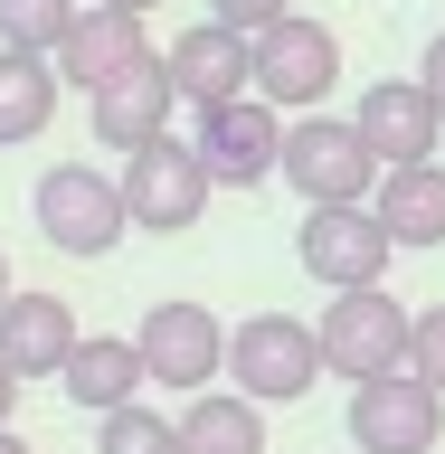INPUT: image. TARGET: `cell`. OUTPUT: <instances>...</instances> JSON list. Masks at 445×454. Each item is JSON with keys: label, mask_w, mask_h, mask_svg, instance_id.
<instances>
[{"label": "cell", "mask_w": 445, "mask_h": 454, "mask_svg": "<svg viewBox=\"0 0 445 454\" xmlns=\"http://www.w3.org/2000/svg\"><path fill=\"white\" fill-rule=\"evenodd\" d=\"M133 350H142V379H152V388H180V397L227 379V322L209 303H152Z\"/></svg>", "instance_id": "52a82bcc"}, {"label": "cell", "mask_w": 445, "mask_h": 454, "mask_svg": "<svg viewBox=\"0 0 445 454\" xmlns=\"http://www.w3.org/2000/svg\"><path fill=\"white\" fill-rule=\"evenodd\" d=\"M57 95H67V85H57V67L48 57H20V48H0V152H10V142H38L57 123Z\"/></svg>", "instance_id": "d6986e66"}, {"label": "cell", "mask_w": 445, "mask_h": 454, "mask_svg": "<svg viewBox=\"0 0 445 454\" xmlns=\"http://www.w3.org/2000/svg\"><path fill=\"white\" fill-rule=\"evenodd\" d=\"M370 218L389 227V247H445V161L379 170V190H370Z\"/></svg>", "instance_id": "e0dca14e"}, {"label": "cell", "mask_w": 445, "mask_h": 454, "mask_svg": "<svg viewBox=\"0 0 445 454\" xmlns=\"http://www.w3.org/2000/svg\"><path fill=\"white\" fill-rule=\"evenodd\" d=\"M209 161H199V142L162 133L142 142V152H123V218L152 227V237H180V227H199V208H209Z\"/></svg>", "instance_id": "5b68a950"}, {"label": "cell", "mask_w": 445, "mask_h": 454, "mask_svg": "<svg viewBox=\"0 0 445 454\" xmlns=\"http://www.w3.org/2000/svg\"><path fill=\"white\" fill-rule=\"evenodd\" d=\"M408 322L417 312L398 303L389 284H361V294H332L322 303V322H313V350H322V379H389V369H408Z\"/></svg>", "instance_id": "7a4b0ae2"}, {"label": "cell", "mask_w": 445, "mask_h": 454, "mask_svg": "<svg viewBox=\"0 0 445 454\" xmlns=\"http://www.w3.org/2000/svg\"><path fill=\"white\" fill-rule=\"evenodd\" d=\"M341 85V38L304 10H284L275 28H256V95L275 114H322V95Z\"/></svg>", "instance_id": "8992f818"}, {"label": "cell", "mask_w": 445, "mask_h": 454, "mask_svg": "<svg viewBox=\"0 0 445 454\" xmlns=\"http://www.w3.org/2000/svg\"><path fill=\"white\" fill-rule=\"evenodd\" d=\"M199 161L219 190H256V180H275V152H284V114L266 95H237V105H209L199 114Z\"/></svg>", "instance_id": "30bf717a"}, {"label": "cell", "mask_w": 445, "mask_h": 454, "mask_svg": "<svg viewBox=\"0 0 445 454\" xmlns=\"http://www.w3.org/2000/svg\"><path fill=\"white\" fill-rule=\"evenodd\" d=\"M294 255H304L313 284H332V294H361V284L389 275V227L370 218V208H304V227H294Z\"/></svg>", "instance_id": "9c48e42d"}, {"label": "cell", "mask_w": 445, "mask_h": 454, "mask_svg": "<svg viewBox=\"0 0 445 454\" xmlns=\"http://www.w3.org/2000/svg\"><path fill=\"white\" fill-rule=\"evenodd\" d=\"M351 445L361 454H436L445 445V397L408 369L389 379H361L351 388Z\"/></svg>", "instance_id": "ba28073f"}, {"label": "cell", "mask_w": 445, "mask_h": 454, "mask_svg": "<svg viewBox=\"0 0 445 454\" xmlns=\"http://www.w3.org/2000/svg\"><path fill=\"white\" fill-rule=\"evenodd\" d=\"M162 67H171V85H180V105H199V114L256 95V38H237V28H219V20L180 28L162 48Z\"/></svg>", "instance_id": "7c38bea8"}, {"label": "cell", "mask_w": 445, "mask_h": 454, "mask_svg": "<svg viewBox=\"0 0 445 454\" xmlns=\"http://www.w3.org/2000/svg\"><path fill=\"white\" fill-rule=\"evenodd\" d=\"M57 388L76 397L85 417H114V407H133L152 379H142V350L123 332H85L76 350H67V369H57Z\"/></svg>", "instance_id": "2e32d148"}, {"label": "cell", "mask_w": 445, "mask_h": 454, "mask_svg": "<svg viewBox=\"0 0 445 454\" xmlns=\"http://www.w3.org/2000/svg\"><path fill=\"white\" fill-rule=\"evenodd\" d=\"M142 57H152V38H142V20L133 10H95V0H85L76 10V28H67V38H57V85H76V95H95V85H114L123 76V67H142Z\"/></svg>", "instance_id": "5bb4252c"}, {"label": "cell", "mask_w": 445, "mask_h": 454, "mask_svg": "<svg viewBox=\"0 0 445 454\" xmlns=\"http://www.w3.org/2000/svg\"><path fill=\"white\" fill-rule=\"evenodd\" d=\"M85 0H0V48H20V57H57V38L76 28Z\"/></svg>", "instance_id": "ffe728a7"}, {"label": "cell", "mask_w": 445, "mask_h": 454, "mask_svg": "<svg viewBox=\"0 0 445 454\" xmlns=\"http://www.w3.org/2000/svg\"><path fill=\"white\" fill-rule=\"evenodd\" d=\"M10 407H20V379H10V369H0V426H10Z\"/></svg>", "instance_id": "484cf974"}, {"label": "cell", "mask_w": 445, "mask_h": 454, "mask_svg": "<svg viewBox=\"0 0 445 454\" xmlns=\"http://www.w3.org/2000/svg\"><path fill=\"white\" fill-rule=\"evenodd\" d=\"M0 454H28V445H20V435H10V426H0Z\"/></svg>", "instance_id": "83f0119b"}, {"label": "cell", "mask_w": 445, "mask_h": 454, "mask_svg": "<svg viewBox=\"0 0 445 454\" xmlns=\"http://www.w3.org/2000/svg\"><path fill=\"white\" fill-rule=\"evenodd\" d=\"M10 294H20V284H10V255H0V303H10Z\"/></svg>", "instance_id": "4316f807"}, {"label": "cell", "mask_w": 445, "mask_h": 454, "mask_svg": "<svg viewBox=\"0 0 445 454\" xmlns=\"http://www.w3.org/2000/svg\"><path fill=\"white\" fill-rule=\"evenodd\" d=\"M95 10H133V20H152V10H162V0H95Z\"/></svg>", "instance_id": "d4e9b609"}, {"label": "cell", "mask_w": 445, "mask_h": 454, "mask_svg": "<svg viewBox=\"0 0 445 454\" xmlns=\"http://www.w3.org/2000/svg\"><path fill=\"white\" fill-rule=\"evenodd\" d=\"M171 426H180V454H266V407L237 388H199Z\"/></svg>", "instance_id": "ac0fdd59"}, {"label": "cell", "mask_w": 445, "mask_h": 454, "mask_svg": "<svg viewBox=\"0 0 445 454\" xmlns=\"http://www.w3.org/2000/svg\"><path fill=\"white\" fill-rule=\"evenodd\" d=\"M227 379H237V397H256V407L313 397V379H322L313 322H294V312H247V322L227 332Z\"/></svg>", "instance_id": "277c9868"}, {"label": "cell", "mask_w": 445, "mask_h": 454, "mask_svg": "<svg viewBox=\"0 0 445 454\" xmlns=\"http://www.w3.org/2000/svg\"><path fill=\"white\" fill-rule=\"evenodd\" d=\"M76 312L57 303V294H10V303H0V369H10V379H57V369H67V350H76Z\"/></svg>", "instance_id": "9a60e30c"}, {"label": "cell", "mask_w": 445, "mask_h": 454, "mask_svg": "<svg viewBox=\"0 0 445 454\" xmlns=\"http://www.w3.org/2000/svg\"><path fill=\"white\" fill-rule=\"evenodd\" d=\"M95 454H180V426L162 417V407H114V417H95Z\"/></svg>", "instance_id": "44dd1931"}, {"label": "cell", "mask_w": 445, "mask_h": 454, "mask_svg": "<svg viewBox=\"0 0 445 454\" xmlns=\"http://www.w3.org/2000/svg\"><path fill=\"white\" fill-rule=\"evenodd\" d=\"M417 85H426V105H436V123H445V28L426 38V57H417Z\"/></svg>", "instance_id": "cb8c5ba5"}, {"label": "cell", "mask_w": 445, "mask_h": 454, "mask_svg": "<svg viewBox=\"0 0 445 454\" xmlns=\"http://www.w3.org/2000/svg\"><path fill=\"white\" fill-rule=\"evenodd\" d=\"M171 114H180V85H171L162 57H142V67H123L114 85H95V95H85V123H95V142H105V152H142V142H162Z\"/></svg>", "instance_id": "4fadbf2b"}, {"label": "cell", "mask_w": 445, "mask_h": 454, "mask_svg": "<svg viewBox=\"0 0 445 454\" xmlns=\"http://www.w3.org/2000/svg\"><path fill=\"white\" fill-rule=\"evenodd\" d=\"M408 379H426V388L445 397V303H426L417 322H408Z\"/></svg>", "instance_id": "7402d4cb"}, {"label": "cell", "mask_w": 445, "mask_h": 454, "mask_svg": "<svg viewBox=\"0 0 445 454\" xmlns=\"http://www.w3.org/2000/svg\"><path fill=\"white\" fill-rule=\"evenodd\" d=\"M28 218H38V237H48L57 255H114L123 247V180L95 161H57L38 190H28Z\"/></svg>", "instance_id": "3957f363"}, {"label": "cell", "mask_w": 445, "mask_h": 454, "mask_svg": "<svg viewBox=\"0 0 445 454\" xmlns=\"http://www.w3.org/2000/svg\"><path fill=\"white\" fill-rule=\"evenodd\" d=\"M294 0H209V20L219 28H237V38H256V28H275Z\"/></svg>", "instance_id": "603a6c76"}, {"label": "cell", "mask_w": 445, "mask_h": 454, "mask_svg": "<svg viewBox=\"0 0 445 454\" xmlns=\"http://www.w3.org/2000/svg\"><path fill=\"white\" fill-rule=\"evenodd\" d=\"M275 180L304 199V208H370L379 161H370V142L351 133V114H294V123H284V152H275Z\"/></svg>", "instance_id": "6da1fadb"}, {"label": "cell", "mask_w": 445, "mask_h": 454, "mask_svg": "<svg viewBox=\"0 0 445 454\" xmlns=\"http://www.w3.org/2000/svg\"><path fill=\"white\" fill-rule=\"evenodd\" d=\"M351 133L370 142V161H379V170H408V161H436L445 123H436V105H426L417 76H379V85H361Z\"/></svg>", "instance_id": "8fae6325"}]
</instances>
